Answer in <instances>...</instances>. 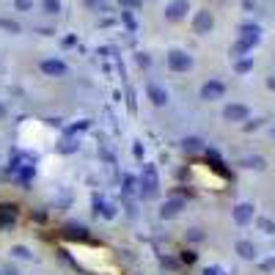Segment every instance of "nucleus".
<instances>
[{
    "instance_id": "6ab92c4d",
    "label": "nucleus",
    "mask_w": 275,
    "mask_h": 275,
    "mask_svg": "<svg viewBox=\"0 0 275 275\" xmlns=\"http://www.w3.org/2000/svg\"><path fill=\"white\" fill-rule=\"evenodd\" d=\"M182 149H185L187 154H198V151L204 149V143H201L198 138H185V140H182Z\"/></svg>"
},
{
    "instance_id": "412c9836",
    "label": "nucleus",
    "mask_w": 275,
    "mask_h": 275,
    "mask_svg": "<svg viewBox=\"0 0 275 275\" xmlns=\"http://www.w3.org/2000/svg\"><path fill=\"white\" fill-rule=\"evenodd\" d=\"M58 149H61L63 154H72V151H77V140H75L72 135H66V138L61 140V146H58Z\"/></svg>"
},
{
    "instance_id": "7ed1b4c3",
    "label": "nucleus",
    "mask_w": 275,
    "mask_h": 275,
    "mask_svg": "<svg viewBox=\"0 0 275 275\" xmlns=\"http://www.w3.org/2000/svg\"><path fill=\"white\" fill-rule=\"evenodd\" d=\"M168 69L171 72H190L192 69V58L182 50H171L168 53Z\"/></svg>"
},
{
    "instance_id": "b1692460",
    "label": "nucleus",
    "mask_w": 275,
    "mask_h": 275,
    "mask_svg": "<svg viewBox=\"0 0 275 275\" xmlns=\"http://www.w3.org/2000/svg\"><path fill=\"white\" fill-rule=\"evenodd\" d=\"M11 256H17V259H28V261L33 259V253H30L25 245H14V248H11Z\"/></svg>"
},
{
    "instance_id": "aec40b11",
    "label": "nucleus",
    "mask_w": 275,
    "mask_h": 275,
    "mask_svg": "<svg viewBox=\"0 0 275 275\" xmlns=\"http://www.w3.org/2000/svg\"><path fill=\"white\" fill-rule=\"evenodd\" d=\"M250 69H253V61H250V58H240V61L234 63V72H237V75H248Z\"/></svg>"
},
{
    "instance_id": "72a5a7b5",
    "label": "nucleus",
    "mask_w": 275,
    "mask_h": 275,
    "mask_svg": "<svg viewBox=\"0 0 275 275\" xmlns=\"http://www.w3.org/2000/svg\"><path fill=\"white\" fill-rule=\"evenodd\" d=\"M182 261H185V264H192V261H195V253H192V250H182Z\"/></svg>"
},
{
    "instance_id": "2eb2a0df",
    "label": "nucleus",
    "mask_w": 275,
    "mask_h": 275,
    "mask_svg": "<svg viewBox=\"0 0 275 275\" xmlns=\"http://www.w3.org/2000/svg\"><path fill=\"white\" fill-rule=\"evenodd\" d=\"M206 163L212 165V171H218V173H223V176H228V168H226V163L218 157V151L215 149H206Z\"/></svg>"
},
{
    "instance_id": "393cba45",
    "label": "nucleus",
    "mask_w": 275,
    "mask_h": 275,
    "mask_svg": "<svg viewBox=\"0 0 275 275\" xmlns=\"http://www.w3.org/2000/svg\"><path fill=\"white\" fill-rule=\"evenodd\" d=\"M121 20H124V25H127V30H132V33L138 30V20L132 17V11H124V14H121Z\"/></svg>"
},
{
    "instance_id": "79ce46f5",
    "label": "nucleus",
    "mask_w": 275,
    "mask_h": 275,
    "mask_svg": "<svg viewBox=\"0 0 275 275\" xmlns=\"http://www.w3.org/2000/svg\"><path fill=\"white\" fill-rule=\"evenodd\" d=\"M270 135H273V140H275V130H273V132H270Z\"/></svg>"
},
{
    "instance_id": "9b49d317",
    "label": "nucleus",
    "mask_w": 275,
    "mask_h": 275,
    "mask_svg": "<svg viewBox=\"0 0 275 275\" xmlns=\"http://www.w3.org/2000/svg\"><path fill=\"white\" fill-rule=\"evenodd\" d=\"M192 28H195V33H209L215 28V20L209 11H198L195 14V20H192Z\"/></svg>"
},
{
    "instance_id": "423d86ee",
    "label": "nucleus",
    "mask_w": 275,
    "mask_h": 275,
    "mask_svg": "<svg viewBox=\"0 0 275 275\" xmlns=\"http://www.w3.org/2000/svg\"><path fill=\"white\" fill-rule=\"evenodd\" d=\"M63 237H66V240H80V242H94V237L88 234V228L80 226V223H72V220L63 226Z\"/></svg>"
},
{
    "instance_id": "6e6552de",
    "label": "nucleus",
    "mask_w": 275,
    "mask_h": 275,
    "mask_svg": "<svg viewBox=\"0 0 275 275\" xmlns=\"http://www.w3.org/2000/svg\"><path fill=\"white\" fill-rule=\"evenodd\" d=\"M33 173H36V168L33 165H25V163H20L17 165V171H14V182H17V185H22L28 190V187H30V182H33Z\"/></svg>"
},
{
    "instance_id": "ea45409f",
    "label": "nucleus",
    "mask_w": 275,
    "mask_h": 275,
    "mask_svg": "<svg viewBox=\"0 0 275 275\" xmlns=\"http://www.w3.org/2000/svg\"><path fill=\"white\" fill-rule=\"evenodd\" d=\"M267 88H270V91H275V75H273V77H267Z\"/></svg>"
},
{
    "instance_id": "39448f33",
    "label": "nucleus",
    "mask_w": 275,
    "mask_h": 275,
    "mask_svg": "<svg viewBox=\"0 0 275 275\" xmlns=\"http://www.w3.org/2000/svg\"><path fill=\"white\" fill-rule=\"evenodd\" d=\"M187 11H190V3H187V0H173V3H168V8H165V20L179 22L187 17Z\"/></svg>"
},
{
    "instance_id": "58836bf2",
    "label": "nucleus",
    "mask_w": 275,
    "mask_h": 275,
    "mask_svg": "<svg viewBox=\"0 0 275 275\" xmlns=\"http://www.w3.org/2000/svg\"><path fill=\"white\" fill-rule=\"evenodd\" d=\"M61 44H63V47H75V36H66V39H63Z\"/></svg>"
},
{
    "instance_id": "9d476101",
    "label": "nucleus",
    "mask_w": 275,
    "mask_h": 275,
    "mask_svg": "<svg viewBox=\"0 0 275 275\" xmlns=\"http://www.w3.org/2000/svg\"><path fill=\"white\" fill-rule=\"evenodd\" d=\"M182 209H185V201H182V198H171V201H165V204H163L160 215H163L165 220H173V218L182 215Z\"/></svg>"
},
{
    "instance_id": "ddd939ff",
    "label": "nucleus",
    "mask_w": 275,
    "mask_h": 275,
    "mask_svg": "<svg viewBox=\"0 0 275 275\" xmlns=\"http://www.w3.org/2000/svg\"><path fill=\"white\" fill-rule=\"evenodd\" d=\"M234 220H237L240 226H248V223L253 220V206L250 204H237L234 206Z\"/></svg>"
},
{
    "instance_id": "cd10ccee",
    "label": "nucleus",
    "mask_w": 275,
    "mask_h": 275,
    "mask_svg": "<svg viewBox=\"0 0 275 275\" xmlns=\"http://www.w3.org/2000/svg\"><path fill=\"white\" fill-rule=\"evenodd\" d=\"M85 6L94 11H108V0H85Z\"/></svg>"
},
{
    "instance_id": "7c9ffc66",
    "label": "nucleus",
    "mask_w": 275,
    "mask_h": 275,
    "mask_svg": "<svg viewBox=\"0 0 275 275\" xmlns=\"http://www.w3.org/2000/svg\"><path fill=\"white\" fill-rule=\"evenodd\" d=\"M14 6H17V11H30L33 0H14Z\"/></svg>"
},
{
    "instance_id": "c9c22d12",
    "label": "nucleus",
    "mask_w": 275,
    "mask_h": 275,
    "mask_svg": "<svg viewBox=\"0 0 275 275\" xmlns=\"http://www.w3.org/2000/svg\"><path fill=\"white\" fill-rule=\"evenodd\" d=\"M259 127H261V121H259V118H253V121L245 124V132H253V130H259Z\"/></svg>"
},
{
    "instance_id": "a19ab883",
    "label": "nucleus",
    "mask_w": 275,
    "mask_h": 275,
    "mask_svg": "<svg viewBox=\"0 0 275 275\" xmlns=\"http://www.w3.org/2000/svg\"><path fill=\"white\" fill-rule=\"evenodd\" d=\"M0 118H6V105L0 102Z\"/></svg>"
},
{
    "instance_id": "4468645a",
    "label": "nucleus",
    "mask_w": 275,
    "mask_h": 275,
    "mask_svg": "<svg viewBox=\"0 0 275 275\" xmlns=\"http://www.w3.org/2000/svg\"><path fill=\"white\" fill-rule=\"evenodd\" d=\"M240 33H242V39L248 41V44H259V39H261V28L259 25H242L240 28Z\"/></svg>"
},
{
    "instance_id": "dca6fc26",
    "label": "nucleus",
    "mask_w": 275,
    "mask_h": 275,
    "mask_svg": "<svg viewBox=\"0 0 275 275\" xmlns=\"http://www.w3.org/2000/svg\"><path fill=\"white\" fill-rule=\"evenodd\" d=\"M237 253H240L242 259H256V245L248 240H240L237 242Z\"/></svg>"
},
{
    "instance_id": "f8f14e48",
    "label": "nucleus",
    "mask_w": 275,
    "mask_h": 275,
    "mask_svg": "<svg viewBox=\"0 0 275 275\" xmlns=\"http://www.w3.org/2000/svg\"><path fill=\"white\" fill-rule=\"evenodd\" d=\"M149 99L154 108H165L168 105V91L163 85H157V82H149Z\"/></svg>"
},
{
    "instance_id": "5701e85b",
    "label": "nucleus",
    "mask_w": 275,
    "mask_h": 275,
    "mask_svg": "<svg viewBox=\"0 0 275 275\" xmlns=\"http://www.w3.org/2000/svg\"><path fill=\"white\" fill-rule=\"evenodd\" d=\"M41 8L47 14H61V0H41Z\"/></svg>"
},
{
    "instance_id": "2f4dec72",
    "label": "nucleus",
    "mask_w": 275,
    "mask_h": 275,
    "mask_svg": "<svg viewBox=\"0 0 275 275\" xmlns=\"http://www.w3.org/2000/svg\"><path fill=\"white\" fill-rule=\"evenodd\" d=\"M33 220H36V223H47V212H44L41 206H36V209H33Z\"/></svg>"
},
{
    "instance_id": "e433bc0d",
    "label": "nucleus",
    "mask_w": 275,
    "mask_h": 275,
    "mask_svg": "<svg viewBox=\"0 0 275 275\" xmlns=\"http://www.w3.org/2000/svg\"><path fill=\"white\" fill-rule=\"evenodd\" d=\"M261 270H264V273H270V270H275V259H267V261H261Z\"/></svg>"
},
{
    "instance_id": "f03ea898",
    "label": "nucleus",
    "mask_w": 275,
    "mask_h": 275,
    "mask_svg": "<svg viewBox=\"0 0 275 275\" xmlns=\"http://www.w3.org/2000/svg\"><path fill=\"white\" fill-rule=\"evenodd\" d=\"M17 220H20V206L11 204V201H3L0 204V228L8 231V228L17 226Z\"/></svg>"
},
{
    "instance_id": "a878e982",
    "label": "nucleus",
    "mask_w": 275,
    "mask_h": 275,
    "mask_svg": "<svg viewBox=\"0 0 275 275\" xmlns=\"http://www.w3.org/2000/svg\"><path fill=\"white\" fill-rule=\"evenodd\" d=\"M88 127H91V121H85V118H82V121H77V124H72V127H69V130H66V135H77V132L88 130Z\"/></svg>"
},
{
    "instance_id": "0eeeda50",
    "label": "nucleus",
    "mask_w": 275,
    "mask_h": 275,
    "mask_svg": "<svg viewBox=\"0 0 275 275\" xmlns=\"http://www.w3.org/2000/svg\"><path fill=\"white\" fill-rule=\"evenodd\" d=\"M41 72L47 77H63L69 72V66L63 61H58V58H47V61H41Z\"/></svg>"
},
{
    "instance_id": "1a4fd4ad",
    "label": "nucleus",
    "mask_w": 275,
    "mask_h": 275,
    "mask_svg": "<svg viewBox=\"0 0 275 275\" xmlns=\"http://www.w3.org/2000/svg\"><path fill=\"white\" fill-rule=\"evenodd\" d=\"M248 116H250V110L245 108V105H226L223 108V118L226 121H248Z\"/></svg>"
},
{
    "instance_id": "c85d7f7f",
    "label": "nucleus",
    "mask_w": 275,
    "mask_h": 275,
    "mask_svg": "<svg viewBox=\"0 0 275 275\" xmlns=\"http://www.w3.org/2000/svg\"><path fill=\"white\" fill-rule=\"evenodd\" d=\"M259 228H261L264 234H275V223H273V220H267V218L259 220Z\"/></svg>"
},
{
    "instance_id": "f3484780",
    "label": "nucleus",
    "mask_w": 275,
    "mask_h": 275,
    "mask_svg": "<svg viewBox=\"0 0 275 275\" xmlns=\"http://www.w3.org/2000/svg\"><path fill=\"white\" fill-rule=\"evenodd\" d=\"M0 30H6V33H22V25L17 20H11V17H0Z\"/></svg>"
},
{
    "instance_id": "473e14b6",
    "label": "nucleus",
    "mask_w": 275,
    "mask_h": 275,
    "mask_svg": "<svg viewBox=\"0 0 275 275\" xmlns=\"http://www.w3.org/2000/svg\"><path fill=\"white\" fill-rule=\"evenodd\" d=\"M0 275H20V270L14 267V264H3V267H0Z\"/></svg>"
},
{
    "instance_id": "4be33fe9",
    "label": "nucleus",
    "mask_w": 275,
    "mask_h": 275,
    "mask_svg": "<svg viewBox=\"0 0 275 275\" xmlns=\"http://www.w3.org/2000/svg\"><path fill=\"white\" fill-rule=\"evenodd\" d=\"M118 6H121L124 11H140V8H143V0H118Z\"/></svg>"
},
{
    "instance_id": "f257e3e1",
    "label": "nucleus",
    "mask_w": 275,
    "mask_h": 275,
    "mask_svg": "<svg viewBox=\"0 0 275 275\" xmlns=\"http://www.w3.org/2000/svg\"><path fill=\"white\" fill-rule=\"evenodd\" d=\"M138 187H140V198H146V201L157 198V192H160V176H157V168H154V165H143V176H140Z\"/></svg>"
},
{
    "instance_id": "bb28decb",
    "label": "nucleus",
    "mask_w": 275,
    "mask_h": 275,
    "mask_svg": "<svg viewBox=\"0 0 275 275\" xmlns=\"http://www.w3.org/2000/svg\"><path fill=\"white\" fill-rule=\"evenodd\" d=\"M250 47H253V44H248L245 39H240V41H237V44L231 47V55H242V53H248Z\"/></svg>"
},
{
    "instance_id": "20e7f679",
    "label": "nucleus",
    "mask_w": 275,
    "mask_h": 275,
    "mask_svg": "<svg viewBox=\"0 0 275 275\" xmlns=\"http://www.w3.org/2000/svg\"><path fill=\"white\" fill-rule=\"evenodd\" d=\"M223 94H226V82L223 80H206L204 85H201V99H206V102L223 99Z\"/></svg>"
},
{
    "instance_id": "c756f323",
    "label": "nucleus",
    "mask_w": 275,
    "mask_h": 275,
    "mask_svg": "<svg viewBox=\"0 0 275 275\" xmlns=\"http://www.w3.org/2000/svg\"><path fill=\"white\" fill-rule=\"evenodd\" d=\"M138 187V179H132V176H124V195H130L132 190Z\"/></svg>"
},
{
    "instance_id": "f704fd0d",
    "label": "nucleus",
    "mask_w": 275,
    "mask_h": 275,
    "mask_svg": "<svg viewBox=\"0 0 275 275\" xmlns=\"http://www.w3.org/2000/svg\"><path fill=\"white\" fill-rule=\"evenodd\" d=\"M192 242H198V240H204V231H198V228H190V234H187Z\"/></svg>"
},
{
    "instance_id": "4c0bfd02",
    "label": "nucleus",
    "mask_w": 275,
    "mask_h": 275,
    "mask_svg": "<svg viewBox=\"0 0 275 275\" xmlns=\"http://www.w3.org/2000/svg\"><path fill=\"white\" fill-rule=\"evenodd\" d=\"M163 267H168V270H176L179 264H176V261H173V259H163Z\"/></svg>"
},
{
    "instance_id": "a211bd4d",
    "label": "nucleus",
    "mask_w": 275,
    "mask_h": 275,
    "mask_svg": "<svg viewBox=\"0 0 275 275\" xmlns=\"http://www.w3.org/2000/svg\"><path fill=\"white\" fill-rule=\"evenodd\" d=\"M242 165H245V168H253V171H264V168H267L264 157H259V154H250V157H245V160H242Z\"/></svg>"
}]
</instances>
